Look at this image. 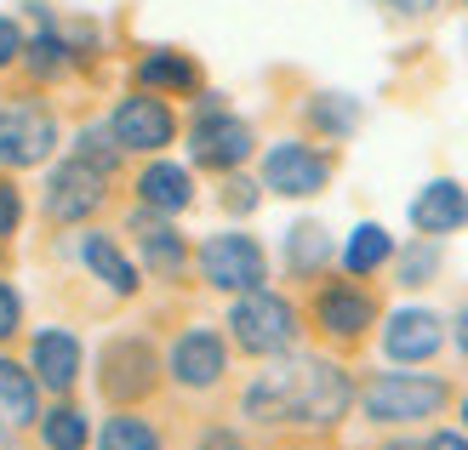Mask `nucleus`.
<instances>
[{"instance_id":"obj_1","label":"nucleus","mask_w":468,"mask_h":450,"mask_svg":"<svg viewBox=\"0 0 468 450\" xmlns=\"http://www.w3.org/2000/svg\"><path fill=\"white\" fill-rule=\"evenodd\" d=\"M246 416L257 428H337L355 405V382L332 360H286L269 365L257 382L240 393Z\"/></svg>"},{"instance_id":"obj_2","label":"nucleus","mask_w":468,"mask_h":450,"mask_svg":"<svg viewBox=\"0 0 468 450\" xmlns=\"http://www.w3.org/2000/svg\"><path fill=\"white\" fill-rule=\"evenodd\" d=\"M360 416L378 422V428H411V422H429L452 405V382L429 371H378L355 388Z\"/></svg>"},{"instance_id":"obj_3","label":"nucleus","mask_w":468,"mask_h":450,"mask_svg":"<svg viewBox=\"0 0 468 450\" xmlns=\"http://www.w3.org/2000/svg\"><path fill=\"white\" fill-rule=\"evenodd\" d=\"M303 337V319L297 308L280 297V291H240L229 308V342L251 353V360H280V353H292Z\"/></svg>"},{"instance_id":"obj_4","label":"nucleus","mask_w":468,"mask_h":450,"mask_svg":"<svg viewBox=\"0 0 468 450\" xmlns=\"http://www.w3.org/2000/svg\"><path fill=\"white\" fill-rule=\"evenodd\" d=\"M195 268H200V279H206L212 291H229V297H240V291H263V286H269V251L257 246L251 234H240V228L200 240Z\"/></svg>"},{"instance_id":"obj_5","label":"nucleus","mask_w":468,"mask_h":450,"mask_svg":"<svg viewBox=\"0 0 468 450\" xmlns=\"http://www.w3.org/2000/svg\"><path fill=\"white\" fill-rule=\"evenodd\" d=\"M160 353H154V342L149 337H114V342H103V353H98V388H103V399L109 405H144V399L160 388Z\"/></svg>"},{"instance_id":"obj_6","label":"nucleus","mask_w":468,"mask_h":450,"mask_svg":"<svg viewBox=\"0 0 468 450\" xmlns=\"http://www.w3.org/2000/svg\"><path fill=\"white\" fill-rule=\"evenodd\" d=\"M309 319H314V330L325 342L355 348V342H366V330L383 319V308L360 279H325L314 291V302H309Z\"/></svg>"},{"instance_id":"obj_7","label":"nucleus","mask_w":468,"mask_h":450,"mask_svg":"<svg viewBox=\"0 0 468 450\" xmlns=\"http://www.w3.org/2000/svg\"><path fill=\"white\" fill-rule=\"evenodd\" d=\"M109 137L121 143V154H166V143L177 137V114L166 98H154V91L137 86L132 98H121L109 109Z\"/></svg>"},{"instance_id":"obj_8","label":"nucleus","mask_w":468,"mask_h":450,"mask_svg":"<svg viewBox=\"0 0 468 450\" xmlns=\"http://www.w3.org/2000/svg\"><path fill=\"white\" fill-rule=\"evenodd\" d=\"M257 154V131L251 120H240L234 109H218V114H195L189 126V160L200 172H240V165Z\"/></svg>"},{"instance_id":"obj_9","label":"nucleus","mask_w":468,"mask_h":450,"mask_svg":"<svg viewBox=\"0 0 468 450\" xmlns=\"http://www.w3.org/2000/svg\"><path fill=\"white\" fill-rule=\"evenodd\" d=\"M58 149V120L52 109L35 103V98H17L0 109V165H12V172H29V165L52 160Z\"/></svg>"},{"instance_id":"obj_10","label":"nucleus","mask_w":468,"mask_h":450,"mask_svg":"<svg viewBox=\"0 0 468 450\" xmlns=\"http://www.w3.org/2000/svg\"><path fill=\"white\" fill-rule=\"evenodd\" d=\"M166 376H172L177 388H189V393L223 388V376H229V337L212 330V325H189L166 348Z\"/></svg>"},{"instance_id":"obj_11","label":"nucleus","mask_w":468,"mask_h":450,"mask_svg":"<svg viewBox=\"0 0 468 450\" xmlns=\"http://www.w3.org/2000/svg\"><path fill=\"white\" fill-rule=\"evenodd\" d=\"M332 154L325 149H314V143H303V137H286V143H274L269 154H263V183L269 194H286V200H309V194H320L325 183H332Z\"/></svg>"},{"instance_id":"obj_12","label":"nucleus","mask_w":468,"mask_h":450,"mask_svg":"<svg viewBox=\"0 0 468 450\" xmlns=\"http://www.w3.org/2000/svg\"><path fill=\"white\" fill-rule=\"evenodd\" d=\"M109 172H98V165H86L80 154H69L52 177H46V217H52L58 228L63 223H86L91 211H103L109 200Z\"/></svg>"},{"instance_id":"obj_13","label":"nucleus","mask_w":468,"mask_h":450,"mask_svg":"<svg viewBox=\"0 0 468 450\" xmlns=\"http://www.w3.org/2000/svg\"><path fill=\"white\" fill-rule=\"evenodd\" d=\"M126 234H137V251H144V268H149L154 279H166V286H177V279L189 274L195 251H189V240L177 234V223H172V217H160V211L137 205L132 217H126Z\"/></svg>"},{"instance_id":"obj_14","label":"nucleus","mask_w":468,"mask_h":450,"mask_svg":"<svg viewBox=\"0 0 468 450\" xmlns=\"http://www.w3.org/2000/svg\"><path fill=\"white\" fill-rule=\"evenodd\" d=\"M446 348V319L434 308H394L383 319V360L394 365H429Z\"/></svg>"},{"instance_id":"obj_15","label":"nucleus","mask_w":468,"mask_h":450,"mask_svg":"<svg viewBox=\"0 0 468 450\" xmlns=\"http://www.w3.org/2000/svg\"><path fill=\"white\" fill-rule=\"evenodd\" d=\"M411 228L423 240H446V234H463L468 228V188L457 177H434L417 188L411 200Z\"/></svg>"},{"instance_id":"obj_16","label":"nucleus","mask_w":468,"mask_h":450,"mask_svg":"<svg viewBox=\"0 0 468 450\" xmlns=\"http://www.w3.org/2000/svg\"><path fill=\"white\" fill-rule=\"evenodd\" d=\"M137 86L154 91V98H195L200 91V63L177 46H154V52L137 58Z\"/></svg>"},{"instance_id":"obj_17","label":"nucleus","mask_w":468,"mask_h":450,"mask_svg":"<svg viewBox=\"0 0 468 450\" xmlns=\"http://www.w3.org/2000/svg\"><path fill=\"white\" fill-rule=\"evenodd\" d=\"M29 17H35V35H23V68H29L35 80H63L69 68H75V52H69L63 29L52 23V12L29 0Z\"/></svg>"},{"instance_id":"obj_18","label":"nucleus","mask_w":468,"mask_h":450,"mask_svg":"<svg viewBox=\"0 0 468 450\" xmlns=\"http://www.w3.org/2000/svg\"><path fill=\"white\" fill-rule=\"evenodd\" d=\"M137 205L160 211V217L189 211V205H195V177H189V165H177V160H149L144 172H137Z\"/></svg>"},{"instance_id":"obj_19","label":"nucleus","mask_w":468,"mask_h":450,"mask_svg":"<svg viewBox=\"0 0 468 450\" xmlns=\"http://www.w3.org/2000/svg\"><path fill=\"white\" fill-rule=\"evenodd\" d=\"M29 371H35L40 388L69 393V388H75V376H80V342L69 337V330H35V342H29Z\"/></svg>"},{"instance_id":"obj_20","label":"nucleus","mask_w":468,"mask_h":450,"mask_svg":"<svg viewBox=\"0 0 468 450\" xmlns=\"http://www.w3.org/2000/svg\"><path fill=\"white\" fill-rule=\"evenodd\" d=\"M80 263L91 268V279H103V286L114 297H137V286H144V274H137V263L114 246V234H80Z\"/></svg>"},{"instance_id":"obj_21","label":"nucleus","mask_w":468,"mask_h":450,"mask_svg":"<svg viewBox=\"0 0 468 450\" xmlns=\"http://www.w3.org/2000/svg\"><path fill=\"white\" fill-rule=\"evenodd\" d=\"M332 263H337V246L320 223H292L286 228V274L292 279H320Z\"/></svg>"},{"instance_id":"obj_22","label":"nucleus","mask_w":468,"mask_h":450,"mask_svg":"<svg viewBox=\"0 0 468 450\" xmlns=\"http://www.w3.org/2000/svg\"><path fill=\"white\" fill-rule=\"evenodd\" d=\"M337 263H343V274H348V279H371L378 268H388V263H394V234H388L383 223H360V228L343 240Z\"/></svg>"},{"instance_id":"obj_23","label":"nucleus","mask_w":468,"mask_h":450,"mask_svg":"<svg viewBox=\"0 0 468 450\" xmlns=\"http://www.w3.org/2000/svg\"><path fill=\"white\" fill-rule=\"evenodd\" d=\"M303 120L314 126V137H325V143H343V137H355L366 109L360 98H343V91H314L309 103H303Z\"/></svg>"},{"instance_id":"obj_24","label":"nucleus","mask_w":468,"mask_h":450,"mask_svg":"<svg viewBox=\"0 0 468 450\" xmlns=\"http://www.w3.org/2000/svg\"><path fill=\"white\" fill-rule=\"evenodd\" d=\"M0 411H6V422H17V428L40 422V382H35V371H23L17 360H0Z\"/></svg>"},{"instance_id":"obj_25","label":"nucleus","mask_w":468,"mask_h":450,"mask_svg":"<svg viewBox=\"0 0 468 450\" xmlns=\"http://www.w3.org/2000/svg\"><path fill=\"white\" fill-rule=\"evenodd\" d=\"M446 268V251H440V240H406V246H394V286H406V291H423L434 286V274Z\"/></svg>"},{"instance_id":"obj_26","label":"nucleus","mask_w":468,"mask_h":450,"mask_svg":"<svg viewBox=\"0 0 468 450\" xmlns=\"http://www.w3.org/2000/svg\"><path fill=\"white\" fill-rule=\"evenodd\" d=\"M40 439H46V450H86L91 422H86V411H75V405H58V411L40 416Z\"/></svg>"},{"instance_id":"obj_27","label":"nucleus","mask_w":468,"mask_h":450,"mask_svg":"<svg viewBox=\"0 0 468 450\" xmlns=\"http://www.w3.org/2000/svg\"><path fill=\"white\" fill-rule=\"evenodd\" d=\"M98 450H160V434L149 428L144 416L121 411V416H109V422H103V434H98Z\"/></svg>"},{"instance_id":"obj_28","label":"nucleus","mask_w":468,"mask_h":450,"mask_svg":"<svg viewBox=\"0 0 468 450\" xmlns=\"http://www.w3.org/2000/svg\"><path fill=\"white\" fill-rule=\"evenodd\" d=\"M69 154H80L86 165H98V172H121V143H114V137H109V126H86L80 137H75V149H69Z\"/></svg>"},{"instance_id":"obj_29","label":"nucleus","mask_w":468,"mask_h":450,"mask_svg":"<svg viewBox=\"0 0 468 450\" xmlns=\"http://www.w3.org/2000/svg\"><path fill=\"white\" fill-rule=\"evenodd\" d=\"M218 205L229 211V217H251V211L263 205V183H257V177H240V172H229V183H223Z\"/></svg>"},{"instance_id":"obj_30","label":"nucleus","mask_w":468,"mask_h":450,"mask_svg":"<svg viewBox=\"0 0 468 450\" xmlns=\"http://www.w3.org/2000/svg\"><path fill=\"white\" fill-rule=\"evenodd\" d=\"M17 325H23V297L6 286V279H0V342H6Z\"/></svg>"},{"instance_id":"obj_31","label":"nucleus","mask_w":468,"mask_h":450,"mask_svg":"<svg viewBox=\"0 0 468 450\" xmlns=\"http://www.w3.org/2000/svg\"><path fill=\"white\" fill-rule=\"evenodd\" d=\"M17 217H23V200H17V188L0 177V240H6V234L17 228Z\"/></svg>"},{"instance_id":"obj_32","label":"nucleus","mask_w":468,"mask_h":450,"mask_svg":"<svg viewBox=\"0 0 468 450\" xmlns=\"http://www.w3.org/2000/svg\"><path fill=\"white\" fill-rule=\"evenodd\" d=\"M17 58H23V29L12 17H0V68H12Z\"/></svg>"},{"instance_id":"obj_33","label":"nucleus","mask_w":468,"mask_h":450,"mask_svg":"<svg viewBox=\"0 0 468 450\" xmlns=\"http://www.w3.org/2000/svg\"><path fill=\"white\" fill-rule=\"evenodd\" d=\"M195 450H246V439L234 434V428H206V434L195 439Z\"/></svg>"},{"instance_id":"obj_34","label":"nucleus","mask_w":468,"mask_h":450,"mask_svg":"<svg viewBox=\"0 0 468 450\" xmlns=\"http://www.w3.org/2000/svg\"><path fill=\"white\" fill-rule=\"evenodd\" d=\"M378 6H388L394 17H411V23H417V17H434L440 0H378Z\"/></svg>"},{"instance_id":"obj_35","label":"nucleus","mask_w":468,"mask_h":450,"mask_svg":"<svg viewBox=\"0 0 468 450\" xmlns=\"http://www.w3.org/2000/svg\"><path fill=\"white\" fill-rule=\"evenodd\" d=\"M423 450H468V434H452V428H434L423 439Z\"/></svg>"},{"instance_id":"obj_36","label":"nucleus","mask_w":468,"mask_h":450,"mask_svg":"<svg viewBox=\"0 0 468 450\" xmlns=\"http://www.w3.org/2000/svg\"><path fill=\"white\" fill-rule=\"evenodd\" d=\"M452 342H457V353L468 360V302L457 308V319H452Z\"/></svg>"},{"instance_id":"obj_37","label":"nucleus","mask_w":468,"mask_h":450,"mask_svg":"<svg viewBox=\"0 0 468 450\" xmlns=\"http://www.w3.org/2000/svg\"><path fill=\"white\" fill-rule=\"evenodd\" d=\"M383 450H423L417 439H394V445H383Z\"/></svg>"},{"instance_id":"obj_38","label":"nucleus","mask_w":468,"mask_h":450,"mask_svg":"<svg viewBox=\"0 0 468 450\" xmlns=\"http://www.w3.org/2000/svg\"><path fill=\"white\" fill-rule=\"evenodd\" d=\"M457 411H463V428H468V393H463V399H457Z\"/></svg>"},{"instance_id":"obj_39","label":"nucleus","mask_w":468,"mask_h":450,"mask_svg":"<svg viewBox=\"0 0 468 450\" xmlns=\"http://www.w3.org/2000/svg\"><path fill=\"white\" fill-rule=\"evenodd\" d=\"M463 6H468V0H463Z\"/></svg>"}]
</instances>
